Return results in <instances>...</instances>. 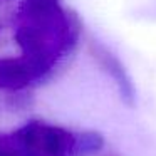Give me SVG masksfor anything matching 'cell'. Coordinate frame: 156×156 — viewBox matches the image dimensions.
<instances>
[{"mask_svg":"<svg viewBox=\"0 0 156 156\" xmlns=\"http://www.w3.org/2000/svg\"><path fill=\"white\" fill-rule=\"evenodd\" d=\"M29 156H84L102 148L104 139L98 133H76L45 122H29L15 133Z\"/></svg>","mask_w":156,"mask_h":156,"instance_id":"6da1fadb","label":"cell"},{"mask_svg":"<svg viewBox=\"0 0 156 156\" xmlns=\"http://www.w3.org/2000/svg\"><path fill=\"white\" fill-rule=\"evenodd\" d=\"M0 156H29L17 141L15 134L0 136Z\"/></svg>","mask_w":156,"mask_h":156,"instance_id":"7a4b0ae2","label":"cell"}]
</instances>
